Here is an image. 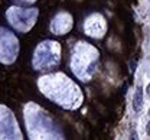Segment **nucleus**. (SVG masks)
Segmentation results:
<instances>
[{
    "label": "nucleus",
    "mask_w": 150,
    "mask_h": 140,
    "mask_svg": "<svg viewBox=\"0 0 150 140\" xmlns=\"http://www.w3.org/2000/svg\"><path fill=\"white\" fill-rule=\"evenodd\" d=\"M25 120L28 127V134L30 139H52L54 136L52 127H45L51 120L40 111V108L35 104H28L25 107Z\"/></svg>",
    "instance_id": "nucleus-1"
},
{
    "label": "nucleus",
    "mask_w": 150,
    "mask_h": 140,
    "mask_svg": "<svg viewBox=\"0 0 150 140\" xmlns=\"http://www.w3.org/2000/svg\"><path fill=\"white\" fill-rule=\"evenodd\" d=\"M59 61V46L56 42L45 40L38 45L33 54V68L35 69H48Z\"/></svg>",
    "instance_id": "nucleus-2"
},
{
    "label": "nucleus",
    "mask_w": 150,
    "mask_h": 140,
    "mask_svg": "<svg viewBox=\"0 0 150 140\" xmlns=\"http://www.w3.org/2000/svg\"><path fill=\"white\" fill-rule=\"evenodd\" d=\"M6 18L13 28L20 32H28L38 18V9H20V7H10L6 13Z\"/></svg>",
    "instance_id": "nucleus-3"
},
{
    "label": "nucleus",
    "mask_w": 150,
    "mask_h": 140,
    "mask_svg": "<svg viewBox=\"0 0 150 140\" xmlns=\"http://www.w3.org/2000/svg\"><path fill=\"white\" fill-rule=\"evenodd\" d=\"M18 52L19 42L16 36L10 30L0 28V62H3V64L15 62Z\"/></svg>",
    "instance_id": "nucleus-4"
},
{
    "label": "nucleus",
    "mask_w": 150,
    "mask_h": 140,
    "mask_svg": "<svg viewBox=\"0 0 150 140\" xmlns=\"http://www.w3.org/2000/svg\"><path fill=\"white\" fill-rule=\"evenodd\" d=\"M0 139H22L13 113L4 105H0Z\"/></svg>",
    "instance_id": "nucleus-5"
},
{
    "label": "nucleus",
    "mask_w": 150,
    "mask_h": 140,
    "mask_svg": "<svg viewBox=\"0 0 150 140\" xmlns=\"http://www.w3.org/2000/svg\"><path fill=\"white\" fill-rule=\"evenodd\" d=\"M131 105H133L134 113H140V111H142V108H143V88H142L140 85H139V87L136 88V91H134Z\"/></svg>",
    "instance_id": "nucleus-6"
},
{
    "label": "nucleus",
    "mask_w": 150,
    "mask_h": 140,
    "mask_svg": "<svg viewBox=\"0 0 150 140\" xmlns=\"http://www.w3.org/2000/svg\"><path fill=\"white\" fill-rule=\"evenodd\" d=\"M131 139H139V137H137V133H136L134 130L131 132Z\"/></svg>",
    "instance_id": "nucleus-7"
},
{
    "label": "nucleus",
    "mask_w": 150,
    "mask_h": 140,
    "mask_svg": "<svg viewBox=\"0 0 150 140\" xmlns=\"http://www.w3.org/2000/svg\"><path fill=\"white\" fill-rule=\"evenodd\" d=\"M146 91H147V95L150 97V82H149V85H147V88H146Z\"/></svg>",
    "instance_id": "nucleus-8"
},
{
    "label": "nucleus",
    "mask_w": 150,
    "mask_h": 140,
    "mask_svg": "<svg viewBox=\"0 0 150 140\" xmlns=\"http://www.w3.org/2000/svg\"><path fill=\"white\" fill-rule=\"evenodd\" d=\"M147 133H149V136H150V121H149V124H147Z\"/></svg>",
    "instance_id": "nucleus-9"
},
{
    "label": "nucleus",
    "mask_w": 150,
    "mask_h": 140,
    "mask_svg": "<svg viewBox=\"0 0 150 140\" xmlns=\"http://www.w3.org/2000/svg\"><path fill=\"white\" fill-rule=\"evenodd\" d=\"M20 1H28V3H32V1H35V0H20Z\"/></svg>",
    "instance_id": "nucleus-10"
}]
</instances>
